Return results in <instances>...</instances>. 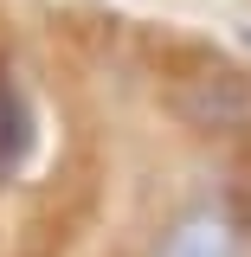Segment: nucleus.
Instances as JSON below:
<instances>
[{
    "label": "nucleus",
    "mask_w": 251,
    "mask_h": 257,
    "mask_svg": "<svg viewBox=\"0 0 251 257\" xmlns=\"http://www.w3.org/2000/svg\"><path fill=\"white\" fill-rule=\"evenodd\" d=\"M168 109L200 135H238L251 128V71L232 58H193L168 71Z\"/></svg>",
    "instance_id": "f257e3e1"
},
{
    "label": "nucleus",
    "mask_w": 251,
    "mask_h": 257,
    "mask_svg": "<svg viewBox=\"0 0 251 257\" xmlns=\"http://www.w3.org/2000/svg\"><path fill=\"white\" fill-rule=\"evenodd\" d=\"M39 135H45V122H39V103H32L26 77L0 58V187H13V180L32 167Z\"/></svg>",
    "instance_id": "7ed1b4c3"
},
{
    "label": "nucleus",
    "mask_w": 251,
    "mask_h": 257,
    "mask_svg": "<svg viewBox=\"0 0 251 257\" xmlns=\"http://www.w3.org/2000/svg\"><path fill=\"white\" fill-rule=\"evenodd\" d=\"M148 257H251V225L225 199H193L155 231Z\"/></svg>",
    "instance_id": "f03ea898"
}]
</instances>
